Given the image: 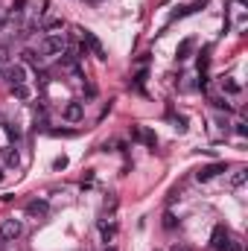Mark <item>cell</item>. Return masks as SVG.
I'll return each mask as SVG.
<instances>
[{"label": "cell", "mask_w": 248, "mask_h": 251, "mask_svg": "<svg viewBox=\"0 0 248 251\" xmlns=\"http://www.w3.org/2000/svg\"><path fill=\"white\" fill-rule=\"evenodd\" d=\"M41 56H61L67 50V38L61 32H50L47 38H41Z\"/></svg>", "instance_id": "obj_1"}, {"label": "cell", "mask_w": 248, "mask_h": 251, "mask_svg": "<svg viewBox=\"0 0 248 251\" xmlns=\"http://www.w3.org/2000/svg\"><path fill=\"white\" fill-rule=\"evenodd\" d=\"M213 251H240V243L231 240V234L222 225H216L213 228Z\"/></svg>", "instance_id": "obj_2"}, {"label": "cell", "mask_w": 248, "mask_h": 251, "mask_svg": "<svg viewBox=\"0 0 248 251\" xmlns=\"http://www.w3.org/2000/svg\"><path fill=\"white\" fill-rule=\"evenodd\" d=\"M79 35L85 38V47H88V50H91L96 58H105V47H102V41H99V38H96L91 29H79Z\"/></svg>", "instance_id": "obj_3"}, {"label": "cell", "mask_w": 248, "mask_h": 251, "mask_svg": "<svg viewBox=\"0 0 248 251\" xmlns=\"http://www.w3.org/2000/svg\"><path fill=\"white\" fill-rule=\"evenodd\" d=\"M228 167H225V161H216V164H208V167H202L199 173H196V181H210V178H216L219 173H225Z\"/></svg>", "instance_id": "obj_4"}, {"label": "cell", "mask_w": 248, "mask_h": 251, "mask_svg": "<svg viewBox=\"0 0 248 251\" xmlns=\"http://www.w3.org/2000/svg\"><path fill=\"white\" fill-rule=\"evenodd\" d=\"M20 234H23V225L18 219H3V225H0V237L3 240H18Z\"/></svg>", "instance_id": "obj_5"}, {"label": "cell", "mask_w": 248, "mask_h": 251, "mask_svg": "<svg viewBox=\"0 0 248 251\" xmlns=\"http://www.w3.org/2000/svg\"><path fill=\"white\" fill-rule=\"evenodd\" d=\"M85 117V105L82 102H67V108H64V120L67 123H79Z\"/></svg>", "instance_id": "obj_6"}, {"label": "cell", "mask_w": 248, "mask_h": 251, "mask_svg": "<svg viewBox=\"0 0 248 251\" xmlns=\"http://www.w3.org/2000/svg\"><path fill=\"white\" fill-rule=\"evenodd\" d=\"M6 79L12 82V88H15V85H23V82H26V70H23V64H12V67L6 70Z\"/></svg>", "instance_id": "obj_7"}, {"label": "cell", "mask_w": 248, "mask_h": 251, "mask_svg": "<svg viewBox=\"0 0 248 251\" xmlns=\"http://www.w3.org/2000/svg\"><path fill=\"white\" fill-rule=\"evenodd\" d=\"M26 213H29V216H47V213H50V205H47V202L32 199V202L26 205Z\"/></svg>", "instance_id": "obj_8"}, {"label": "cell", "mask_w": 248, "mask_h": 251, "mask_svg": "<svg viewBox=\"0 0 248 251\" xmlns=\"http://www.w3.org/2000/svg\"><path fill=\"white\" fill-rule=\"evenodd\" d=\"M132 135H134L137 140H143L146 146H152V149H155V143H158V137H155V132H149V129H132Z\"/></svg>", "instance_id": "obj_9"}, {"label": "cell", "mask_w": 248, "mask_h": 251, "mask_svg": "<svg viewBox=\"0 0 248 251\" xmlns=\"http://www.w3.org/2000/svg\"><path fill=\"white\" fill-rule=\"evenodd\" d=\"M193 47H196V41H193V38H184V41L178 44V50H175V56H178V61H184V58H190V53H193Z\"/></svg>", "instance_id": "obj_10"}, {"label": "cell", "mask_w": 248, "mask_h": 251, "mask_svg": "<svg viewBox=\"0 0 248 251\" xmlns=\"http://www.w3.org/2000/svg\"><path fill=\"white\" fill-rule=\"evenodd\" d=\"M3 161H6V167H18V164H20L18 149H15V146H6V149H3Z\"/></svg>", "instance_id": "obj_11"}, {"label": "cell", "mask_w": 248, "mask_h": 251, "mask_svg": "<svg viewBox=\"0 0 248 251\" xmlns=\"http://www.w3.org/2000/svg\"><path fill=\"white\" fill-rule=\"evenodd\" d=\"M205 6V0H196V3H190V6H184V9H178V12H172V20L175 18H184V15H193V12H199Z\"/></svg>", "instance_id": "obj_12"}, {"label": "cell", "mask_w": 248, "mask_h": 251, "mask_svg": "<svg viewBox=\"0 0 248 251\" xmlns=\"http://www.w3.org/2000/svg\"><path fill=\"white\" fill-rule=\"evenodd\" d=\"M222 91H225V94H231V97H237V94H240L243 88H240V85H237V82H234L231 76H225V79H222Z\"/></svg>", "instance_id": "obj_13"}, {"label": "cell", "mask_w": 248, "mask_h": 251, "mask_svg": "<svg viewBox=\"0 0 248 251\" xmlns=\"http://www.w3.org/2000/svg\"><path fill=\"white\" fill-rule=\"evenodd\" d=\"M99 231H102V240H105V243H111L114 234H117V228H114V225H105V222L99 225Z\"/></svg>", "instance_id": "obj_14"}, {"label": "cell", "mask_w": 248, "mask_h": 251, "mask_svg": "<svg viewBox=\"0 0 248 251\" xmlns=\"http://www.w3.org/2000/svg\"><path fill=\"white\" fill-rule=\"evenodd\" d=\"M23 61H29V64H38V61H41V56H38L35 50H23Z\"/></svg>", "instance_id": "obj_15"}, {"label": "cell", "mask_w": 248, "mask_h": 251, "mask_svg": "<svg viewBox=\"0 0 248 251\" xmlns=\"http://www.w3.org/2000/svg\"><path fill=\"white\" fill-rule=\"evenodd\" d=\"M243 181H246V170H237V173H234V178H231V187H240Z\"/></svg>", "instance_id": "obj_16"}, {"label": "cell", "mask_w": 248, "mask_h": 251, "mask_svg": "<svg viewBox=\"0 0 248 251\" xmlns=\"http://www.w3.org/2000/svg\"><path fill=\"white\" fill-rule=\"evenodd\" d=\"M15 97H18V99H26V97H29V88H26V85H15Z\"/></svg>", "instance_id": "obj_17"}, {"label": "cell", "mask_w": 248, "mask_h": 251, "mask_svg": "<svg viewBox=\"0 0 248 251\" xmlns=\"http://www.w3.org/2000/svg\"><path fill=\"white\" fill-rule=\"evenodd\" d=\"M6 61H9V47H6V44H0V67H3Z\"/></svg>", "instance_id": "obj_18"}, {"label": "cell", "mask_w": 248, "mask_h": 251, "mask_svg": "<svg viewBox=\"0 0 248 251\" xmlns=\"http://www.w3.org/2000/svg\"><path fill=\"white\" fill-rule=\"evenodd\" d=\"M53 167H56V170H64V167H67V158H64V155H61V158H56V161H53Z\"/></svg>", "instance_id": "obj_19"}, {"label": "cell", "mask_w": 248, "mask_h": 251, "mask_svg": "<svg viewBox=\"0 0 248 251\" xmlns=\"http://www.w3.org/2000/svg\"><path fill=\"white\" fill-rule=\"evenodd\" d=\"M237 135H240V137H246V135H248V126H246V123H237Z\"/></svg>", "instance_id": "obj_20"}, {"label": "cell", "mask_w": 248, "mask_h": 251, "mask_svg": "<svg viewBox=\"0 0 248 251\" xmlns=\"http://www.w3.org/2000/svg\"><path fill=\"white\" fill-rule=\"evenodd\" d=\"M213 105H216V108H225V111H231V105H228L225 99H213Z\"/></svg>", "instance_id": "obj_21"}, {"label": "cell", "mask_w": 248, "mask_h": 251, "mask_svg": "<svg viewBox=\"0 0 248 251\" xmlns=\"http://www.w3.org/2000/svg\"><path fill=\"white\" fill-rule=\"evenodd\" d=\"M0 26H3V18H0Z\"/></svg>", "instance_id": "obj_22"}, {"label": "cell", "mask_w": 248, "mask_h": 251, "mask_svg": "<svg viewBox=\"0 0 248 251\" xmlns=\"http://www.w3.org/2000/svg\"><path fill=\"white\" fill-rule=\"evenodd\" d=\"M108 251H117V249H108Z\"/></svg>", "instance_id": "obj_23"}]
</instances>
